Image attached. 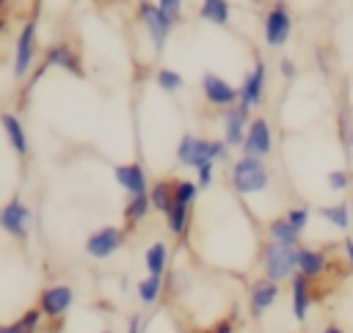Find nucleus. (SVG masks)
I'll list each match as a JSON object with an SVG mask.
<instances>
[{
	"label": "nucleus",
	"mask_w": 353,
	"mask_h": 333,
	"mask_svg": "<svg viewBox=\"0 0 353 333\" xmlns=\"http://www.w3.org/2000/svg\"><path fill=\"white\" fill-rule=\"evenodd\" d=\"M279 294H281V289H279L276 281H268V278L254 281L251 289H248V311H251V316L259 319L268 308H273L279 303Z\"/></svg>",
	"instance_id": "nucleus-13"
},
{
	"label": "nucleus",
	"mask_w": 353,
	"mask_h": 333,
	"mask_svg": "<svg viewBox=\"0 0 353 333\" xmlns=\"http://www.w3.org/2000/svg\"><path fill=\"white\" fill-rule=\"evenodd\" d=\"M284 217H287V223L295 228V231H306V226H309V217H312V212H309V206H303V204H298V206H290L287 212H284Z\"/></svg>",
	"instance_id": "nucleus-32"
},
{
	"label": "nucleus",
	"mask_w": 353,
	"mask_h": 333,
	"mask_svg": "<svg viewBox=\"0 0 353 333\" xmlns=\"http://www.w3.org/2000/svg\"><path fill=\"white\" fill-rule=\"evenodd\" d=\"M154 83H157V88L160 91H165V94H176V91H182V85H185V80H182V74L179 72H174V69H157V74H154Z\"/></svg>",
	"instance_id": "nucleus-28"
},
{
	"label": "nucleus",
	"mask_w": 353,
	"mask_h": 333,
	"mask_svg": "<svg viewBox=\"0 0 353 333\" xmlns=\"http://www.w3.org/2000/svg\"><path fill=\"white\" fill-rule=\"evenodd\" d=\"M72 303H74V289L69 283H52L39 294V308L47 319H61L72 308Z\"/></svg>",
	"instance_id": "nucleus-12"
},
{
	"label": "nucleus",
	"mask_w": 353,
	"mask_h": 333,
	"mask_svg": "<svg viewBox=\"0 0 353 333\" xmlns=\"http://www.w3.org/2000/svg\"><path fill=\"white\" fill-rule=\"evenodd\" d=\"M135 292H138V300L143 305H154L160 300V294H163V275H146V278H141L138 286H135Z\"/></svg>",
	"instance_id": "nucleus-27"
},
{
	"label": "nucleus",
	"mask_w": 353,
	"mask_h": 333,
	"mask_svg": "<svg viewBox=\"0 0 353 333\" xmlns=\"http://www.w3.org/2000/svg\"><path fill=\"white\" fill-rule=\"evenodd\" d=\"M268 239H270V242H279V245H287V248H298L301 231H295V228L287 223V217L281 215V217H273V220L268 223Z\"/></svg>",
	"instance_id": "nucleus-20"
},
{
	"label": "nucleus",
	"mask_w": 353,
	"mask_h": 333,
	"mask_svg": "<svg viewBox=\"0 0 353 333\" xmlns=\"http://www.w3.org/2000/svg\"><path fill=\"white\" fill-rule=\"evenodd\" d=\"M146 330V319L143 314H132L130 322H127V333H143Z\"/></svg>",
	"instance_id": "nucleus-37"
},
{
	"label": "nucleus",
	"mask_w": 353,
	"mask_h": 333,
	"mask_svg": "<svg viewBox=\"0 0 353 333\" xmlns=\"http://www.w3.org/2000/svg\"><path fill=\"white\" fill-rule=\"evenodd\" d=\"M149 209H152L149 193H143V195H130V201L124 204V212H121L124 228H135V226L149 215Z\"/></svg>",
	"instance_id": "nucleus-24"
},
{
	"label": "nucleus",
	"mask_w": 353,
	"mask_h": 333,
	"mask_svg": "<svg viewBox=\"0 0 353 333\" xmlns=\"http://www.w3.org/2000/svg\"><path fill=\"white\" fill-rule=\"evenodd\" d=\"M0 333H22V330L17 322H11V325H0Z\"/></svg>",
	"instance_id": "nucleus-39"
},
{
	"label": "nucleus",
	"mask_w": 353,
	"mask_h": 333,
	"mask_svg": "<svg viewBox=\"0 0 353 333\" xmlns=\"http://www.w3.org/2000/svg\"><path fill=\"white\" fill-rule=\"evenodd\" d=\"M290 305H292V316L298 322H306V314L312 305V281L301 272L290 278Z\"/></svg>",
	"instance_id": "nucleus-17"
},
{
	"label": "nucleus",
	"mask_w": 353,
	"mask_h": 333,
	"mask_svg": "<svg viewBox=\"0 0 353 333\" xmlns=\"http://www.w3.org/2000/svg\"><path fill=\"white\" fill-rule=\"evenodd\" d=\"M30 220H33V212H30V206H28L19 195L8 198V201L0 206V228H3L8 237L19 239V242L28 239V234H30Z\"/></svg>",
	"instance_id": "nucleus-6"
},
{
	"label": "nucleus",
	"mask_w": 353,
	"mask_h": 333,
	"mask_svg": "<svg viewBox=\"0 0 353 333\" xmlns=\"http://www.w3.org/2000/svg\"><path fill=\"white\" fill-rule=\"evenodd\" d=\"M317 215H320L325 223H331L334 228H339V231H347V228H350V217H353L350 204H328V206H320Z\"/></svg>",
	"instance_id": "nucleus-25"
},
{
	"label": "nucleus",
	"mask_w": 353,
	"mask_h": 333,
	"mask_svg": "<svg viewBox=\"0 0 353 333\" xmlns=\"http://www.w3.org/2000/svg\"><path fill=\"white\" fill-rule=\"evenodd\" d=\"M160 11L168 14L174 22H182V0H157Z\"/></svg>",
	"instance_id": "nucleus-35"
},
{
	"label": "nucleus",
	"mask_w": 353,
	"mask_h": 333,
	"mask_svg": "<svg viewBox=\"0 0 353 333\" xmlns=\"http://www.w3.org/2000/svg\"><path fill=\"white\" fill-rule=\"evenodd\" d=\"M265 85H268V69H265V61H256L237 88V105H243L245 110L259 107L265 99Z\"/></svg>",
	"instance_id": "nucleus-11"
},
{
	"label": "nucleus",
	"mask_w": 353,
	"mask_h": 333,
	"mask_svg": "<svg viewBox=\"0 0 353 333\" xmlns=\"http://www.w3.org/2000/svg\"><path fill=\"white\" fill-rule=\"evenodd\" d=\"M229 184L237 195L251 198L259 195L270 187V168L265 165V160L251 157V154H240L232 165H229Z\"/></svg>",
	"instance_id": "nucleus-1"
},
{
	"label": "nucleus",
	"mask_w": 353,
	"mask_h": 333,
	"mask_svg": "<svg viewBox=\"0 0 353 333\" xmlns=\"http://www.w3.org/2000/svg\"><path fill=\"white\" fill-rule=\"evenodd\" d=\"M36 36H39V28H36V17H33V19H28V22L22 25V30H19V36H17V44H14V77H19V80H22V77L33 69V63H36V52H39Z\"/></svg>",
	"instance_id": "nucleus-7"
},
{
	"label": "nucleus",
	"mask_w": 353,
	"mask_h": 333,
	"mask_svg": "<svg viewBox=\"0 0 353 333\" xmlns=\"http://www.w3.org/2000/svg\"><path fill=\"white\" fill-rule=\"evenodd\" d=\"M347 146H350V151H353V132L347 135Z\"/></svg>",
	"instance_id": "nucleus-42"
},
{
	"label": "nucleus",
	"mask_w": 353,
	"mask_h": 333,
	"mask_svg": "<svg viewBox=\"0 0 353 333\" xmlns=\"http://www.w3.org/2000/svg\"><path fill=\"white\" fill-rule=\"evenodd\" d=\"M248 121H251V110H245L243 105H232V107L223 110V140H226V146H243Z\"/></svg>",
	"instance_id": "nucleus-14"
},
{
	"label": "nucleus",
	"mask_w": 353,
	"mask_h": 333,
	"mask_svg": "<svg viewBox=\"0 0 353 333\" xmlns=\"http://www.w3.org/2000/svg\"><path fill=\"white\" fill-rule=\"evenodd\" d=\"M199 198V184L190 182V179H174V201L176 204H185V206H193Z\"/></svg>",
	"instance_id": "nucleus-29"
},
{
	"label": "nucleus",
	"mask_w": 353,
	"mask_h": 333,
	"mask_svg": "<svg viewBox=\"0 0 353 333\" xmlns=\"http://www.w3.org/2000/svg\"><path fill=\"white\" fill-rule=\"evenodd\" d=\"M212 182H215V162L199 165V168H196V184H199V190H207Z\"/></svg>",
	"instance_id": "nucleus-33"
},
{
	"label": "nucleus",
	"mask_w": 353,
	"mask_h": 333,
	"mask_svg": "<svg viewBox=\"0 0 353 333\" xmlns=\"http://www.w3.org/2000/svg\"><path fill=\"white\" fill-rule=\"evenodd\" d=\"M41 319H44L41 308H39V305H33V308H25V311H22V316L17 319V325H19V330H22V333H39Z\"/></svg>",
	"instance_id": "nucleus-31"
},
{
	"label": "nucleus",
	"mask_w": 353,
	"mask_h": 333,
	"mask_svg": "<svg viewBox=\"0 0 353 333\" xmlns=\"http://www.w3.org/2000/svg\"><path fill=\"white\" fill-rule=\"evenodd\" d=\"M262 33H265V44L268 47H273V50L284 47L290 41V36H292V11L284 3H273L265 11Z\"/></svg>",
	"instance_id": "nucleus-5"
},
{
	"label": "nucleus",
	"mask_w": 353,
	"mask_h": 333,
	"mask_svg": "<svg viewBox=\"0 0 353 333\" xmlns=\"http://www.w3.org/2000/svg\"><path fill=\"white\" fill-rule=\"evenodd\" d=\"M199 88H201V96L207 99V105H212V107L226 110V107L237 105V88L215 72H204L199 80Z\"/></svg>",
	"instance_id": "nucleus-9"
},
{
	"label": "nucleus",
	"mask_w": 353,
	"mask_h": 333,
	"mask_svg": "<svg viewBox=\"0 0 353 333\" xmlns=\"http://www.w3.org/2000/svg\"><path fill=\"white\" fill-rule=\"evenodd\" d=\"M3 30H6V17L0 14V33H3Z\"/></svg>",
	"instance_id": "nucleus-41"
},
{
	"label": "nucleus",
	"mask_w": 353,
	"mask_h": 333,
	"mask_svg": "<svg viewBox=\"0 0 353 333\" xmlns=\"http://www.w3.org/2000/svg\"><path fill=\"white\" fill-rule=\"evenodd\" d=\"M138 17H141V22H143V28H146V33H149V39H152L154 52H163L165 44H168L171 28L179 25V22H174L168 14H163L160 6L152 3V0H141V3H138Z\"/></svg>",
	"instance_id": "nucleus-4"
},
{
	"label": "nucleus",
	"mask_w": 353,
	"mask_h": 333,
	"mask_svg": "<svg viewBox=\"0 0 353 333\" xmlns=\"http://www.w3.org/2000/svg\"><path fill=\"white\" fill-rule=\"evenodd\" d=\"M226 154H229V146L223 138L212 140V138H199L193 132H185L176 143V160H179V165H188V168L226 160Z\"/></svg>",
	"instance_id": "nucleus-2"
},
{
	"label": "nucleus",
	"mask_w": 353,
	"mask_h": 333,
	"mask_svg": "<svg viewBox=\"0 0 353 333\" xmlns=\"http://www.w3.org/2000/svg\"><path fill=\"white\" fill-rule=\"evenodd\" d=\"M259 264H262V272L268 281L281 283L298 272V248H287V245L268 239L259 250Z\"/></svg>",
	"instance_id": "nucleus-3"
},
{
	"label": "nucleus",
	"mask_w": 353,
	"mask_h": 333,
	"mask_svg": "<svg viewBox=\"0 0 353 333\" xmlns=\"http://www.w3.org/2000/svg\"><path fill=\"white\" fill-rule=\"evenodd\" d=\"M325 267H328V259H325L323 250L298 245V272L301 275H306L309 281H314V278H320L325 272Z\"/></svg>",
	"instance_id": "nucleus-19"
},
{
	"label": "nucleus",
	"mask_w": 353,
	"mask_h": 333,
	"mask_svg": "<svg viewBox=\"0 0 353 333\" xmlns=\"http://www.w3.org/2000/svg\"><path fill=\"white\" fill-rule=\"evenodd\" d=\"M99 333H116V330H99Z\"/></svg>",
	"instance_id": "nucleus-44"
},
{
	"label": "nucleus",
	"mask_w": 353,
	"mask_h": 333,
	"mask_svg": "<svg viewBox=\"0 0 353 333\" xmlns=\"http://www.w3.org/2000/svg\"><path fill=\"white\" fill-rule=\"evenodd\" d=\"M44 66L50 69V66H58V69H63V72H69V74H77V77H83L85 72H83V63H80V58H77V52L69 47V44H63V41H55V44H50L47 50H44Z\"/></svg>",
	"instance_id": "nucleus-15"
},
{
	"label": "nucleus",
	"mask_w": 353,
	"mask_h": 333,
	"mask_svg": "<svg viewBox=\"0 0 353 333\" xmlns=\"http://www.w3.org/2000/svg\"><path fill=\"white\" fill-rule=\"evenodd\" d=\"M342 250H345V259H347V264H350V270H353V237H345Z\"/></svg>",
	"instance_id": "nucleus-38"
},
{
	"label": "nucleus",
	"mask_w": 353,
	"mask_h": 333,
	"mask_svg": "<svg viewBox=\"0 0 353 333\" xmlns=\"http://www.w3.org/2000/svg\"><path fill=\"white\" fill-rule=\"evenodd\" d=\"M149 201H152V209L165 215L174 204V179H157L154 184H149Z\"/></svg>",
	"instance_id": "nucleus-23"
},
{
	"label": "nucleus",
	"mask_w": 353,
	"mask_h": 333,
	"mask_svg": "<svg viewBox=\"0 0 353 333\" xmlns=\"http://www.w3.org/2000/svg\"><path fill=\"white\" fill-rule=\"evenodd\" d=\"M165 226H168V231H171L174 237H182V234L188 231V226H190V206L174 201L171 209L165 212Z\"/></svg>",
	"instance_id": "nucleus-26"
},
{
	"label": "nucleus",
	"mask_w": 353,
	"mask_h": 333,
	"mask_svg": "<svg viewBox=\"0 0 353 333\" xmlns=\"http://www.w3.org/2000/svg\"><path fill=\"white\" fill-rule=\"evenodd\" d=\"M240 149H243V154H251L259 160H265L273 151V129H270V121L265 116H254L248 121V129H245Z\"/></svg>",
	"instance_id": "nucleus-10"
},
{
	"label": "nucleus",
	"mask_w": 353,
	"mask_h": 333,
	"mask_svg": "<svg viewBox=\"0 0 353 333\" xmlns=\"http://www.w3.org/2000/svg\"><path fill=\"white\" fill-rule=\"evenodd\" d=\"M323 333H345V330H342L339 325H325V327H323Z\"/></svg>",
	"instance_id": "nucleus-40"
},
{
	"label": "nucleus",
	"mask_w": 353,
	"mask_h": 333,
	"mask_svg": "<svg viewBox=\"0 0 353 333\" xmlns=\"http://www.w3.org/2000/svg\"><path fill=\"white\" fill-rule=\"evenodd\" d=\"M325 184H328L331 193H345L353 184V176H350L347 168H334V171L325 173Z\"/></svg>",
	"instance_id": "nucleus-30"
},
{
	"label": "nucleus",
	"mask_w": 353,
	"mask_h": 333,
	"mask_svg": "<svg viewBox=\"0 0 353 333\" xmlns=\"http://www.w3.org/2000/svg\"><path fill=\"white\" fill-rule=\"evenodd\" d=\"M199 17L210 25H229L232 6H229V0H201L199 3Z\"/></svg>",
	"instance_id": "nucleus-22"
},
{
	"label": "nucleus",
	"mask_w": 353,
	"mask_h": 333,
	"mask_svg": "<svg viewBox=\"0 0 353 333\" xmlns=\"http://www.w3.org/2000/svg\"><path fill=\"white\" fill-rule=\"evenodd\" d=\"M279 72H281V77H284V80H292V77L298 74V69H295L292 58H281V61H279Z\"/></svg>",
	"instance_id": "nucleus-36"
},
{
	"label": "nucleus",
	"mask_w": 353,
	"mask_h": 333,
	"mask_svg": "<svg viewBox=\"0 0 353 333\" xmlns=\"http://www.w3.org/2000/svg\"><path fill=\"white\" fill-rule=\"evenodd\" d=\"M0 127H3L6 140H8V146L14 149V154H17V157H28L30 143H28V132H25L22 121H19L14 113H3V116H0Z\"/></svg>",
	"instance_id": "nucleus-18"
},
{
	"label": "nucleus",
	"mask_w": 353,
	"mask_h": 333,
	"mask_svg": "<svg viewBox=\"0 0 353 333\" xmlns=\"http://www.w3.org/2000/svg\"><path fill=\"white\" fill-rule=\"evenodd\" d=\"M127 239V231L119 228V226H102V228H94L88 237H85V253L91 259H110Z\"/></svg>",
	"instance_id": "nucleus-8"
},
{
	"label": "nucleus",
	"mask_w": 353,
	"mask_h": 333,
	"mask_svg": "<svg viewBox=\"0 0 353 333\" xmlns=\"http://www.w3.org/2000/svg\"><path fill=\"white\" fill-rule=\"evenodd\" d=\"M350 212H353V201H350Z\"/></svg>",
	"instance_id": "nucleus-45"
},
{
	"label": "nucleus",
	"mask_w": 353,
	"mask_h": 333,
	"mask_svg": "<svg viewBox=\"0 0 353 333\" xmlns=\"http://www.w3.org/2000/svg\"><path fill=\"white\" fill-rule=\"evenodd\" d=\"M168 256H171V250H168V245H165L163 239L152 242V245L146 248V253H143V264H146L149 275H165V270H168Z\"/></svg>",
	"instance_id": "nucleus-21"
},
{
	"label": "nucleus",
	"mask_w": 353,
	"mask_h": 333,
	"mask_svg": "<svg viewBox=\"0 0 353 333\" xmlns=\"http://www.w3.org/2000/svg\"><path fill=\"white\" fill-rule=\"evenodd\" d=\"M6 6H8V0H0V11H3V8H6Z\"/></svg>",
	"instance_id": "nucleus-43"
},
{
	"label": "nucleus",
	"mask_w": 353,
	"mask_h": 333,
	"mask_svg": "<svg viewBox=\"0 0 353 333\" xmlns=\"http://www.w3.org/2000/svg\"><path fill=\"white\" fill-rule=\"evenodd\" d=\"M234 327H237V316H234V314H229V316H221L215 325L204 327L201 333H234Z\"/></svg>",
	"instance_id": "nucleus-34"
},
{
	"label": "nucleus",
	"mask_w": 353,
	"mask_h": 333,
	"mask_svg": "<svg viewBox=\"0 0 353 333\" xmlns=\"http://www.w3.org/2000/svg\"><path fill=\"white\" fill-rule=\"evenodd\" d=\"M113 179L121 184V190H127L130 195H143L149 193V179L141 162H124L113 168Z\"/></svg>",
	"instance_id": "nucleus-16"
}]
</instances>
